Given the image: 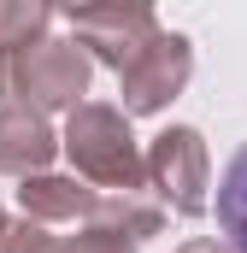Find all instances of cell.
Here are the masks:
<instances>
[{"mask_svg":"<svg viewBox=\"0 0 247 253\" xmlns=\"http://www.w3.org/2000/svg\"><path fill=\"white\" fill-rule=\"evenodd\" d=\"M0 253H65V242L59 236H47V224H12L6 230V242H0Z\"/></svg>","mask_w":247,"mask_h":253,"instance_id":"8fae6325","label":"cell"},{"mask_svg":"<svg viewBox=\"0 0 247 253\" xmlns=\"http://www.w3.org/2000/svg\"><path fill=\"white\" fill-rule=\"evenodd\" d=\"M6 230H12V224H6V212H0V242H6Z\"/></svg>","mask_w":247,"mask_h":253,"instance_id":"9a60e30c","label":"cell"},{"mask_svg":"<svg viewBox=\"0 0 247 253\" xmlns=\"http://www.w3.org/2000/svg\"><path fill=\"white\" fill-rule=\"evenodd\" d=\"M65 24H71V42H77L88 59L112 65L118 77L141 59V47L165 30V24L153 18V6H124V0H106V6H71Z\"/></svg>","mask_w":247,"mask_h":253,"instance_id":"277c9868","label":"cell"},{"mask_svg":"<svg viewBox=\"0 0 247 253\" xmlns=\"http://www.w3.org/2000/svg\"><path fill=\"white\" fill-rule=\"evenodd\" d=\"M12 106V53H0V112Z\"/></svg>","mask_w":247,"mask_h":253,"instance_id":"5bb4252c","label":"cell"},{"mask_svg":"<svg viewBox=\"0 0 247 253\" xmlns=\"http://www.w3.org/2000/svg\"><path fill=\"white\" fill-rule=\"evenodd\" d=\"M65 253H141L129 236H112V230H100V224H88L82 236H71L65 242Z\"/></svg>","mask_w":247,"mask_h":253,"instance_id":"7c38bea8","label":"cell"},{"mask_svg":"<svg viewBox=\"0 0 247 253\" xmlns=\"http://www.w3.org/2000/svg\"><path fill=\"white\" fill-rule=\"evenodd\" d=\"M47 24H53V6L41 0H0V53H30L36 42H47Z\"/></svg>","mask_w":247,"mask_h":253,"instance_id":"9c48e42d","label":"cell"},{"mask_svg":"<svg viewBox=\"0 0 247 253\" xmlns=\"http://www.w3.org/2000/svg\"><path fill=\"white\" fill-rule=\"evenodd\" d=\"M177 253H236L230 242H212V236H194V242H183Z\"/></svg>","mask_w":247,"mask_h":253,"instance_id":"4fadbf2b","label":"cell"},{"mask_svg":"<svg viewBox=\"0 0 247 253\" xmlns=\"http://www.w3.org/2000/svg\"><path fill=\"white\" fill-rule=\"evenodd\" d=\"M94 224H100V230H112V236H129V242L141 248L147 236H159V230H165V206H159V200H147V194H100Z\"/></svg>","mask_w":247,"mask_h":253,"instance_id":"ba28073f","label":"cell"},{"mask_svg":"<svg viewBox=\"0 0 247 253\" xmlns=\"http://www.w3.org/2000/svg\"><path fill=\"white\" fill-rule=\"evenodd\" d=\"M218 230H224V242L236 253H247V147L218 177Z\"/></svg>","mask_w":247,"mask_h":253,"instance_id":"30bf717a","label":"cell"},{"mask_svg":"<svg viewBox=\"0 0 247 253\" xmlns=\"http://www.w3.org/2000/svg\"><path fill=\"white\" fill-rule=\"evenodd\" d=\"M18 206H24V218H30V224H77V218H88V224H94L100 189H88L82 177L41 171V177L18 183Z\"/></svg>","mask_w":247,"mask_h":253,"instance_id":"52a82bcc","label":"cell"},{"mask_svg":"<svg viewBox=\"0 0 247 253\" xmlns=\"http://www.w3.org/2000/svg\"><path fill=\"white\" fill-rule=\"evenodd\" d=\"M59 147H65V135H53V124H47L41 112H30V106H18V100L0 112V177L30 183V177H41V171L53 165Z\"/></svg>","mask_w":247,"mask_h":253,"instance_id":"8992f818","label":"cell"},{"mask_svg":"<svg viewBox=\"0 0 247 253\" xmlns=\"http://www.w3.org/2000/svg\"><path fill=\"white\" fill-rule=\"evenodd\" d=\"M65 159L100 194H147V153L129 135V112L106 100H82L65 118Z\"/></svg>","mask_w":247,"mask_h":253,"instance_id":"6da1fadb","label":"cell"},{"mask_svg":"<svg viewBox=\"0 0 247 253\" xmlns=\"http://www.w3.org/2000/svg\"><path fill=\"white\" fill-rule=\"evenodd\" d=\"M188 77H194V47H188V36L159 30V36L141 47V59L118 77L124 112H129V118H153V112H165V106L188 88Z\"/></svg>","mask_w":247,"mask_h":253,"instance_id":"5b68a950","label":"cell"},{"mask_svg":"<svg viewBox=\"0 0 247 253\" xmlns=\"http://www.w3.org/2000/svg\"><path fill=\"white\" fill-rule=\"evenodd\" d=\"M147 189L177 218H200L212 206V153L194 124H171L147 141Z\"/></svg>","mask_w":247,"mask_h":253,"instance_id":"7a4b0ae2","label":"cell"},{"mask_svg":"<svg viewBox=\"0 0 247 253\" xmlns=\"http://www.w3.org/2000/svg\"><path fill=\"white\" fill-rule=\"evenodd\" d=\"M88 77H94V59L77 47V42H36L30 53L12 59V100L30 106V112H77L82 94H88Z\"/></svg>","mask_w":247,"mask_h":253,"instance_id":"3957f363","label":"cell"}]
</instances>
